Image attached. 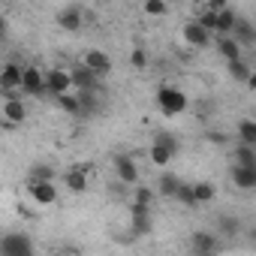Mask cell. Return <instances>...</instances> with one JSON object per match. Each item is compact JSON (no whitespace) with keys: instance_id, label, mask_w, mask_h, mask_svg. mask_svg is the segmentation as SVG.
Segmentation results:
<instances>
[{"instance_id":"6da1fadb","label":"cell","mask_w":256,"mask_h":256,"mask_svg":"<svg viewBox=\"0 0 256 256\" xmlns=\"http://www.w3.org/2000/svg\"><path fill=\"white\" fill-rule=\"evenodd\" d=\"M28 120V106L18 94H4V106H0V124L4 126H18Z\"/></svg>"},{"instance_id":"7a4b0ae2","label":"cell","mask_w":256,"mask_h":256,"mask_svg":"<svg viewBox=\"0 0 256 256\" xmlns=\"http://www.w3.org/2000/svg\"><path fill=\"white\" fill-rule=\"evenodd\" d=\"M157 106H160V112L163 114H181V112H187V96H184V90H178L175 84H163L160 90H157Z\"/></svg>"},{"instance_id":"3957f363","label":"cell","mask_w":256,"mask_h":256,"mask_svg":"<svg viewBox=\"0 0 256 256\" xmlns=\"http://www.w3.org/2000/svg\"><path fill=\"white\" fill-rule=\"evenodd\" d=\"M28 196L34 205L48 208L58 202V187H54V181H46V178H28Z\"/></svg>"},{"instance_id":"277c9868","label":"cell","mask_w":256,"mask_h":256,"mask_svg":"<svg viewBox=\"0 0 256 256\" xmlns=\"http://www.w3.org/2000/svg\"><path fill=\"white\" fill-rule=\"evenodd\" d=\"M18 90H24L28 96H46V72L36 64L22 66V88Z\"/></svg>"},{"instance_id":"5b68a950","label":"cell","mask_w":256,"mask_h":256,"mask_svg":"<svg viewBox=\"0 0 256 256\" xmlns=\"http://www.w3.org/2000/svg\"><path fill=\"white\" fill-rule=\"evenodd\" d=\"M0 253L4 256H30L34 253V241L22 232H6L0 238Z\"/></svg>"},{"instance_id":"8992f818","label":"cell","mask_w":256,"mask_h":256,"mask_svg":"<svg viewBox=\"0 0 256 256\" xmlns=\"http://www.w3.org/2000/svg\"><path fill=\"white\" fill-rule=\"evenodd\" d=\"M181 40H184L190 48H208V46L214 42V34L205 30V28L193 18V22H187V24L181 28Z\"/></svg>"},{"instance_id":"52a82bcc","label":"cell","mask_w":256,"mask_h":256,"mask_svg":"<svg viewBox=\"0 0 256 256\" xmlns=\"http://www.w3.org/2000/svg\"><path fill=\"white\" fill-rule=\"evenodd\" d=\"M82 64H84L96 78H106V76L112 72V58H108V52H102V48H88V52L82 54Z\"/></svg>"},{"instance_id":"ba28073f","label":"cell","mask_w":256,"mask_h":256,"mask_svg":"<svg viewBox=\"0 0 256 256\" xmlns=\"http://www.w3.org/2000/svg\"><path fill=\"white\" fill-rule=\"evenodd\" d=\"M112 166H114L120 184H130V187L139 184V166H136V160H133L130 154H114V157H112Z\"/></svg>"},{"instance_id":"9c48e42d","label":"cell","mask_w":256,"mask_h":256,"mask_svg":"<svg viewBox=\"0 0 256 256\" xmlns=\"http://www.w3.org/2000/svg\"><path fill=\"white\" fill-rule=\"evenodd\" d=\"M66 90H76V88H72V76H70V70H64V66L48 70V72H46V94L58 96V94H66Z\"/></svg>"},{"instance_id":"30bf717a","label":"cell","mask_w":256,"mask_h":256,"mask_svg":"<svg viewBox=\"0 0 256 256\" xmlns=\"http://www.w3.org/2000/svg\"><path fill=\"white\" fill-rule=\"evenodd\" d=\"M64 187H66L70 193H76V196L88 193V187H90V172H88L84 166L66 169V172H64Z\"/></svg>"},{"instance_id":"8fae6325","label":"cell","mask_w":256,"mask_h":256,"mask_svg":"<svg viewBox=\"0 0 256 256\" xmlns=\"http://www.w3.org/2000/svg\"><path fill=\"white\" fill-rule=\"evenodd\" d=\"M54 22H58V28L66 30V34H78V30L84 28V12H82L78 6H66V10H60V12L54 16Z\"/></svg>"},{"instance_id":"7c38bea8","label":"cell","mask_w":256,"mask_h":256,"mask_svg":"<svg viewBox=\"0 0 256 256\" xmlns=\"http://www.w3.org/2000/svg\"><path fill=\"white\" fill-rule=\"evenodd\" d=\"M22 88V66L12 60V64H4L0 66V90L4 94H16Z\"/></svg>"},{"instance_id":"4fadbf2b","label":"cell","mask_w":256,"mask_h":256,"mask_svg":"<svg viewBox=\"0 0 256 256\" xmlns=\"http://www.w3.org/2000/svg\"><path fill=\"white\" fill-rule=\"evenodd\" d=\"M232 184L238 190H253L256 187V166H232Z\"/></svg>"},{"instance_id":"5bb4252c","label":"cell","mask_w":256,"mask_h":256,"mask_svg":"<svg viewBox=\"0 0 256 256\" xmlns=\"http://www.w3.org/2000/svg\"><path fill=\"white\" fill-rule=\"evenodd\" d=\"M70 76H72V88H76V90H90V88H96V76H94L84 64L72 66Z\"/></svg>"},{"instance_id":"9a60e30c","label":"cell","mask_w":256,"mask_h":256,"mask_svg":"<svg viewBox=\"0 0 256 256\" xmlns=\"http://www.w3.org/2000/svg\"><path fill=\"white\" fill-rule=\"evenodd\" d=\"M190 193H193V205L199 208V205H208V202H214V196H217V187H214L211 181H196V184H190Z\"/></svg>"},{"instance_id":"2e32d148","label":"cell","mask_w":256,"mask_h":256,"mask_svg":"<svg viewBox=\"0 0 256 256\" xmlns=\"http://www.w3.org/2000/svg\"><path fill=\"white\" fill-rule=\"evenodd\" d=\"M214 46H217V52L226 58V60H235V58H241V42L235 40V36H214Z\"/></svg>"},{"instance_id":"e0dca14e","label":"cell","mask_w":256,"mask_h":256,"mask_svg":"<svg viewBox=\"0 0 256 256\" xmlns=\"http://www.w3.org/2000/svg\"><path fill=\"white\" fill-rule=\"evenodd\" d=\"M229 36H235L241 46H250L253 40H256V34H253V24L247 22V18H241V16H235V24H232V34Z\"/></svg>"},{"instance_id":"ac0fdd59","label":"cell","mask_w":256,"mask_h":256,"mask_svg":"<svg viewBox=\"0 0 256 256\" xmlns=\"http://www.w3.org/2000/svg\"><path fill=\"white\" fill-rule=\"evenodd\" d=\"M229 64V76L235 82H244V84H253V72H250V64L244 58H235V60H226Z\"/></svg>"},{"instance_id":"d6986e66","label":"cell","mask_w":256,"mask_h":256,"mask_svg":"<svg viewBox=\"0 0 256 256\" xmlns=\"http://www.w3.org/2000/svg\"><path fill=\"white\" fill-rule=\"evenodd\" d=\"M54 100H58V106H60V108H64L66 114H78V112H82V96H78L76 90H66V94H58Z\"/></svg>"},{"instance_id":"ffe728a7","label":"cell","mask_w":256,"mask_h":256,"mask_svg":"<svg viewBox=\"0 0 256 256\" xmlns=\"http://www.w3.org/2000/svg\"><path fill=\"white\" fill-rule=\"evenodd\" d=\"M220 244H217V238L211 235V232H193V250L196 253H214Z\"/></svg>"},{"instance_id":"44dd1931","label":"cell","mask_w":256,"mask_h":256,"mask_svg":"<svg viewBox=\"0 0 256 256\" xmlns=\"http://www.w3.org/2000/svg\"><path fill=\"white\" fill-rule=\"evenodd\" d=\"M232 24H235V12L226 6V10H220L217 12V24H214V36H226V34H232Z\"/></svg>"},{"instance_id":"7402d4cb","label":"cell","mask_w":256,"mask_h":256,"mask_svg":"<svg viewBox=\"0 0 256 256\" xmlns=\"http://www.w3.org/2000/svg\"><path fill=\"white\" fill-rule=\"evenodd\" d=\"M148 157H151V163H154L157 169H163V166H169V163H172V157H175V154H172L166 145L154 142V145H151V151H148Z\"/></svg>"},{"instance_id":"603a6c76","label":"cell","mask_w":256,"mask_h":256,"mask_svg":"<svg viewBox=\"0 0 256 256\" xmlns=\"http://www.w3.org/2000/svg\"><path fill=\"white\" fill-rule=\"evenodd\" d=\"M235 166H256V145H235Z\"/></svg>"},{"instance_id":"cb8c5ba5","label":"cell","mask_w":256,"mask_h":256,"mask_svg":"<svg viewBox=\"0 0 256 256\" xmlns=\"http://www.w3.org/2000/svg\"><path fill=\"white\" fill-rule=\"evenodd\" d=\"M238 142H244V145H256V120L244 118V120L238 124Z\"/></svg>"},{"instance_id":"d4e9b609","label":"cell","mask_w":256,"mask_h":256,"mask_svg":"<svg viewBox=\"0 0 256 256\" xmlns=\"http://www.w3.org/2000/svg\"><path fill=\"white\" fill-rule=\"evenodd\" d=\"M142 10H145V16H151V18H163V16H169V4H166V0H145Z\"/></svg>"},{"instance_id":"484cf974","label":"cell","mask_w":256,"mask_h":256,"mask_svg":"<svg viewBox=\"0 0 256 256\" xmlns=\"http://www.w3.org/2000/svg\"><path fill=\"white\" fill-rule=\"evenodd\" d=\"M178 187H181V181H178L175 175H160V193H163V196H175Z\"/></svg>"},{"instance_id":"4316f807","label":"cell","mask_w":256,"mask_h":256,"mask_svg":"<svg viewBox=\"0 0 256 256\" xmlns=\"http://www.w3.org/2000/svg\"><path fill=\"white\" fill-rule=\"evenodd\" d=\"M196 22H199V24H202L205 30H211V34H214V24H217V12L205 6V10H202V12L196 16Z\"/></svg>"},{"instance_id":"83f0119b","label":"cell","mask_w":256,"mask_h":256,"mask_svg":"<svg viewBox=\"0 0 256 256\" xmlns=\"http://www.w3.org/2000/svg\"><path fill=\"white\" fill-rule=\"evenodd\" d=\"M130 66L133 70H148V52L145 48H133L130 52Z\"/></svg>"},{"instance_id":"f1b7e54d","label":"cell","mask_w":256,"mask_h":256,"mask_svg":"<svg viewBox=\"0 0 256 256\" xmlns=\"http://www.w3.org/2000/svg\"><path fill=\"white\" fill-rule=\"evenodd\" d=\"M154 142H160V145H166V148H169L172 154H178V148H181V145H178V139H175L172 133H160V136H157Z\"/></svg>"},{"instance_id":"f546056e","label":"cell","mask_w":256,"mask_h":256,"mask_svg":"<svg viewBox=\"0 0 256 256\" xmlns=\"http://www.w3.org/2000/svg\"><path fill=\"white\" fill-rule=\"evenodd\" d=\"M175 199H178V202H184L187 208H196V205H193V193H190V184H181V187H178V193H175Z\"/></svg>"},{"instance_id":"4dcf8cb0","label":"cell","mask_w":256,"mask_h":256,"mask_svg":"<svg viewBox=\"0 0 256 256\" xmlns=\"http://www.w3.org/2000/svg\"><path fill=\"white\" fill-rule=\"evenodd\" d=\"M30 178H46V181H54V172L48 166H34L30 169Z\"/></svg>"},{"instance_id":"1f68e13d","label":"cell","mask_w":256,"mask_h":256,"mask_svg":"<svg viewBox=\"0 0 256 256\" xmlns=\"http://www.w3.org/2000/svg\"><path fill=\"white\" fill-rule=\"evenodd\" d=\"M133 187H136V202L151 205V190H148V187H139V184H133Z\"/></svg>"},{"instance_id":"d6a6232c","label":"cell","mask_w":256,"mask_h":256,"mask_svg":"<svg viewBox=\"0 0 256 256\" xmlns=\"http://www.w3.org/2000/svg\"><path fill=\"white\" fill-rule=\"evenodd\" d=\"M205 6H208V10H214V12H220V10H226V6H229V0H205Z\"/></svg>"},{"instance_id":"836d02e7","label":"cell","mask_w":256,"mask_h":256,"mask_svg":"<svg viewBox=\"0 0 256 256\" xmlns=\"http://www.w3.org/2000/svg\"><path fill=\"white\" fill-rule=\"evenodd\" d=\"M223 229H232V232H235V229H238V220H229V217H226V220H223Z\"/></svg>"},{"instance_id":"e575fe53","label":"cell","mask_w":256,"mask_h":256,"mask_svg":"<svg viewBox=\"0 0 256 256\" xmlns=\"http://www.w3.org/2000/svg\"><path fill=\"white\" fill-rule=\"evenodd\" d=\"M6 36V22H4V16H0V40Z\"/></svg>"},{"instance_id":"d590c367","label":"cell","mask_w":256,"mask_h":256,"mask_svg":"<svg viewBox=\"0 0 256 256\" xmlns=\"http://www.w3.org/2000/svg\"><path fill=\"white\" fill-rule=\"evenodd\" d=\"M0 46H4V40H0Z\"/></svg>"}]
</instances>
